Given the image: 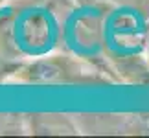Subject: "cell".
<instances>
[{"label": "cell", "mask_w": 149, "mask_h": 138, "mask_svg": "<svg viewBox=\"0 0 149 138\" xmlns=\"http://www.w3.org/2000/svg\"><path fill=\"white\" fill-rule=\"evenodd\" d=\"M109 2H114L118 6H127V8H136L142 11L149 8V0H109Z\"/></svg>", "instance_id": "cell-2"}, {"label": "cell", "mask_w": 149, "mask_h": 138, "mask_svg": "<svg viewBox=\"0 0 149 138\" xmlns=\"http://www.w3.org/2000/svg\"><path fill=\"white\" fill-rule=\"evenodd\" d=\"M79 68L66 57H46L20 70V79L31 85H65L76 79Z\"/></svg>", "instance_id": "cell-1"}]
</instances>
